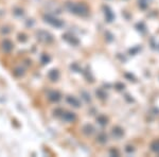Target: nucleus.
I'll return each mask as SVG.
<instances>
[{"mask_svg": "<svg viewBox=\"0 0 159 157\" xmlns=\"http://www.w3.org/2000/svg\"><path fill=\"white\" fill-rule=\"evenodd\" d=\"M12 48H13V44H12L10 41L5 39V41L2 43V49H3L5 52H9V51H11Z\"/></svg>", "mask_w": 159, "mask_h": 157, "instance_id": "nucleus-1", "label": "nucleus"}]
</instances>
